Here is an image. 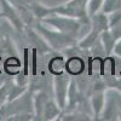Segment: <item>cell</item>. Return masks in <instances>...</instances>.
I'll return each instance as SVG.
<instances>
[{
  "mask_svg": "<svg viewBox=\"0 0 121 121\" xmlns=\"http://www.w3.org/2000/svg\"><path fill=\"white\" fill-rule=\"evenodd\" d=\"M33 113L34 114V95L32 90H26L16 98L7 100L0 107V120H9L16 114Z\"/></svg>",
  "mask_w": 121,
  "mask_h": 121,
  "instance_id": "277c9868",
  "label": "cell"
},
{
  "mask_svg": "<svg viewBox=\"0 0 121 121\" xmlns=\"http://www.w3.org/2000/svg\"><path fill=\"white\" fill-rule=\"evenodd\" d=\"M1 17L6 18L16 30L23 32L24 22L21 15H19L17 7L10 0H0V18Z\"/></svg>",
  "mask_w": 121,
  "mask_h": 121,
  "instance_id": "8992f818",
  "label": "cell"
},
{
  "mask_svg": "<svg viewBox=\"0 0 121 121\" xmlns=\"http://www.w3.org/2000/svg\"><path fill=\"white\" fill-rule=\"evenodd\" d=\"M99 41H100V46H102L103 51L107 56H110L113 55V48L115 46V43H116V39L113 36V34L109 32V29L103 32L99 36Z\"/></svg>",
  "mask_w": 121,
  "mask_h": 121,
  "instance_id": "4fadbf2b",
  "label": "cell"
},
{
  "mask_svg": "<svg viewBox=\"0 0 121 121\" xmlns=\"http://www.w3.org/2000/svg\"><path fill=\"white\" fill-rule=\"evenodd\" d=\"M35 32L44 39L50 48L55 51H63V50L70 48L78 45V40L68 34H64L59 30L50 28L43 22H39L35 26Z\"/></svg>",
  "mask_w": 121,
  "mask_h": 121,
  "instance_id": "3957f363",
  "label": "cell"
},
{
  "mask_svg": "<svg viewBox=\"0 0 121 121\" xmlns=\"http://www.w3.org/2000/svg\"><path fill=\"white\" fill-rule=\"evenodd\" d=\"M116 10H121V0H104L100 11L108 15Z\"/></svg>",
  "mask_w": 121,
  "mask_h": 121,
  "instance_id": "9a60e30c",
  "label": "cell"
},
{
  "mask_svg": "<svg viewBox=\"0 0 121 121\" xmlns=\"http://www.w3.org/2000/svg\"><path fill=\"white\" fill-rule=\"evenodd\" d=\"M103 1H104V0H90V1H88V7H87L88 15L92 16L96 12L100 11L102 5H103Z\"/></svg>",
  "mask_w": 121,
  "mask_h": 121,
  "instance_id": "2e32d148",
  "label": "cell"
},
{
  "mask_svg": "<svg viewBox=\"0 0 121 121\" xmlns=\"http://www.w3.org/2000/svg\"><path fill=\"white\" fill-rule=\"evenodd\" d=\"M91 28L96 29L98 33L102 34L103 32L109 29V24H108V15L98 11L95 15L91 16Z\"/></svg>",
  "mask_w": 121,
  "mask_h": 121,
  "instance_id": "30bf717a",
  "label": "cell"
},
{
  "mask_svg": "<svg viewBox=\"0 0 121 121\" xmlns=\"http://www.w3.org/2000/svg\"><path fill=\"white\" fill-rule=\"evenodd\" d=\"M48 96L44 92L40 91L34 96V115H35V120H43V113H44V108L45 104L48 100Z\"/></svg>",
  "mask_w": 121,
  "mask_h": 121,
  "instance_id": "7c38bea8",
  "label": "cell"
},
{
  "mask_svg": "<svg viewBox=\"0 0 121 121\" xmlns=\"http://www.w3.org/2000/svg\"><path fill=\"white\" fill-rule=\"evenodd\" d=\"M105 98H107V92L105 90H96L93 95L90 98V105L92 110V116L96 120L100 119V115L103 113V109L105 105Z\"/></svg>",
  "mask_w": 121,
  "mask_h": 121,
  "instance_id": "52a82bcc",
  "label": "cell"
},
{
  "mask_svg": "<svg viewBox=\"0 0 121 121\" xmlns=\"http://www.w3.org/2000/svg\"><path fill=\"white\" fill-rule=\"evenodd\" d=\"M120 113L121 112L117 104V100L114 97H107L105 105L99 120H119Z\"/></svg>",
  "mask_w": 121,
  "mask_h": 121,
  "instance_id": "ba28073f",
  "label": "cell"
},
{
  "mask_svg": "<svg viewBox=\"0 0 121 121\" xmlns=\"http://www.w3.org/2000/svg\"><path fill=\"white\" fill-rule=\"evenodd\" d=\"M48 68L51 70V73H53L55 75L63 73L65 70V62L62 59V57H53L48 63Z\"/></svg>",
  "mask_w": 121,
  "mask_h": 121,
  "instance_id": "5bb4252c",
  "label": "cell"
},
{
  "mask_svg": "<svg viewBox=\"0 0 121 121\" xmlns=\"http://www.w3.org/2000/svg\"><path fill=\"white\" fill-rule=\"evenodd\" d=\"M3 69H4V62H3V59H1V57H0V74H1V72H3Z\"/></svg>",
  "mask_w": 121,
  "mask_h": 121,
  "instance_id": "d6986e66",
  "label": "cell"
},
{
  "mask_svg": "<svg viewBox=\"0 0 121 121\" xmlns=\"http://www.w3.org/2000/svg\"><path fill=\"white\" fill-rule=\"evenodd\" d=\"M85 69V63L80 57H70L65 62V72L72 76L80 75Z\"/></svg>",
  "mask_w": 121,
  "mask_h": 121,
  "instance_id": "8fae6325",
  "label": "cell"
},
{
  "mask_svg": "<svg viewBox=\"0 0 121 121\" xmlns=\"http://www.w3.org/2000/svg\"><path fill=\"white\" fill-rule=\"evenodd\" d=\"M113 55L121 58V39L116 40V43H115V46L113 48Z\"/></svg>",
  "mask_w": 121,
  "mask_h": 121,
  "instance_id": "ac0fdd59",
  "label": "cell"
},
{
  "mask_svg": "<svg viewBox=\"0 0 121 121\" xmlns=\"http://www.w3.org/2000/svg\"><path fill=\"white\" fill-rule=\"evenodd\" d=\"M40 22H43L50 28H53L64 34L73 36L79 41V35L81 33V29L84 27L91 26V17L88 19H78L62 15H50L40 19Z\"/></svg>",
  "mask_w": 121,
  "mask_h": 121,
  "instance_id": "7a4b0ae2",
  "label": "cell"
},
{
  "mask_svg": "<svg viewBox=\"0 0 121 121\" xmlns=\"http://www.w3.org/2000/svg\"><path fill=\"white\" fill-rule=\"evenodd\" d=\"M9 90H10V82H5L0 86V107L9 100Z\"/></svg>",
  "mask_w": 121,
  "mask_h": 121,
  "instance_id": "e0dca14e",
  "label": "cell"
},
{
  "mask_svg": "<svg viewBox=\"0 0 121 121\" xmlns=\"http://www.w3.org/2000/svg\"><path fill=\"white\" fill-rule=\"evenodd\" d=\"M72 75L68 74L65 70L63 73H59L55 75L53 79V90H55V100L57 102L58 107L60 109H64L67 105V99H68V91L70 85V78Z\"/></svg>",
  "mask_w": 121,
  "mask_h": 121,
  "instance_id": "5b68a950",
  "label": "cell"
},
{
  "mask_svg": "<svg viewBox=\"0 0 121 121\" xmlns=\"http://www.w3.org/2000/svg\"><path fill=\"white\" fill-rule=\"evenodd\" d=\"M88 1L90 0H68L67 3L57 6L47 7L43 4H33L30 6V11L33 16L38 19H43L50 15H62L78 19H88Z\"/></svg>",
  "mask_w": 121,
  "mask_h": 121,
  "instance_id": "6da1fadb",
  "label": "cell"
},
{
  "mask_svg": "<svg viewBox=\"0 0 121 121\" xmlns=\"http://www.w3.org/2000/svg\"><path fill=\"white\" fill-rule=\"evenodd\" d=\"M62 115V109H60L55 99L48 98V100L45 104L44 113H43V120L45 121H52V120H58Z\"/></svg>",
  "mask_w": 121,
  "mask_h": 121,
  "instance_id": "9c48e42d",
  "label": "cell"
}]
</instances>
